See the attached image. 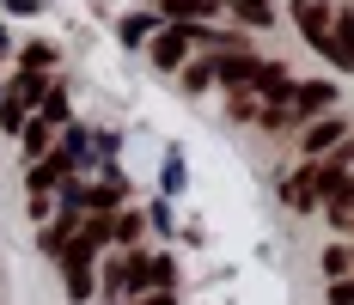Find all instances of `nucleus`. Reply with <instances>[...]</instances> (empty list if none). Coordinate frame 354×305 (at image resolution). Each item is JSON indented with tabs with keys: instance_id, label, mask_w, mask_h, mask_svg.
<instances>
[{
	"instance_id": "4",
	"label": "nucleus",
	"mask_w": 354,
	"mask_h": 305,
	"mask_svg": "<svg viewBox=\"0 0 354 305\" xmlns=\"http://www.w3.org/2000/svg\"><path fill=\"white\" fill-rule=\"evenodd\" d=\"M189 43H196V37H189V25H177V31H165L159 43H153V62H159V68H177Z\"/></svg>"
},
{
	"instance_id": "11",
	"label": "nucleus",
	"mask_w": 354,
	"mask_h": 305,
	"mask_svg": "<svg viewBox=\"0 0 354 305\" xmlns=\"http://www.w3.org/2000/svg\"><path fill=\"white\" fill-rule=\"evenodd\" d=\"M232 6H239V12H245L250 25H269V0H232Z\"/></svg>"
},
{
	"instance_id": "8",
	"label": "nucleus",
	"mask_w": 354,
	"mask_h": 305,
	"mask_svg": "<svg viewBox=\"0 0 354 305\" xmlns=\"http://www.w3.org/2000/svg\"><path fill=\"white\" fill-rule=\"evenodd\" d=\"M141 226H147V214H116V220H110V238L135 244V238H141Z\"/></svg>"
},
{
	"instance_id": "9",
	"label": "nucleus",
	"mask_w": 354,
	"mask_h": 305,
	"mask_svg": "<svg viewBox=\"0 0 354 305\" xmlns=\"http://www.w3.org/2000/svg\"><path fill=\"white\" fill-rule=\"evenodd\" d=\"M324 269H330V281H348V238L324 250Z\"/></svg>"
},
{
	"instance_id": "10",
	"label": "nucleus",
	"mask_w": 354,
	"mask_h": 305,
	"mask_svg": "<svg viewBox=\"0 0 354 305\" xmlns=\"http://www.w3.org/2000/svg\"><path fill=\"white\" fill-rule=\"evenodd\" d=\"M165 12L171 19H202V12H214V0H165Z\"/></svg>"
},
{
	"instance_id": "5",
	"label": "nucleus",
	"mask_w": 354,
	"mask_h": 305,
	"mask_svg": "<svg viewBox=\"0 0 354 305\" xmlns=\"http://www.w3.org/2000/svg\"><path fill=\"white\" fill-rule=\"evenodd\" d=\"M324 104H330V86H299V92H293V110H287V129H293V122H306V116L324 110Z\"/></svg>"
},
{
	"instance_id": "1",
	"label": "nucleus",
	"mask_w": 354,
	"mask_h": 305,
	"mask_svg": "<svg viewBox=\"0 0 354 305\" xmlns=\"http://www.w3.org/2000/svg\"><path fill=\"white\" fill-rule=\"evenodd\" d=\"M165 281H171V257H141V250H135V257L122 263V293H129V287L147 293V287H165Z\"/></svg>"
},
{
	"instance_id": "7",
	"label": "nucleus",
	"mask_w": 354,
	"mask_h": 305,
	"mask_svg": "<svg viewBox=\"0 0 354 305\" xmlns=\"http://www.w3.org/2000/svg\"><path fill=\"white\" fill-rule=\"evenodd\" d=\"M62 177H68V153H62V159H43V165L31 171V196H43V190L62 183Z\"/></svg>"
},
{
	"instance_id": "12",
	"label": "nucleus",
	"mask_w": 354,
	"mask_h": 305,
	"mask_svg": "<svg viewBox=\"0 0 354 305\" xmlns=\"http://www.w3.org/2000/svg\"><path fill=\"white\" fill-rule=\"evenodd\" d=\"M354 299V287H348V281H330V305H348Z\"/></svg>"
},
{
	"instance_id": "6",
	"label": "nucleus",
	"mask_w": 354,
	"mask_h": 305,
	"mask_svg": "<svg viewBox=\"0 0 354 305\" xmlns=\"http://www.w3.org/2000/svg\"><path fill=\"white\" fill-rule=\"evenodd\" d=\"M324 220H330V232L336 238H348V190H330V196H324Z\"/></svg>"
},
{
	"instance_id": "13",
	"label": "nucleus",
	"mask_w": 354,
	"mask_h": 305,
	"mask_svg": "<svg viewBox=\"0 0 354 305\" xmlns=\"http://www.w3.org/2000/svg\"><path fill=\"white\" fill-rule=\"evenodd\" d=\"M147 305H171V299H165V293H159V299H147Z\"/></svg>"
},
{
	"instance_id": "3",
	"label": "nucleus",
	"mask_w": 354,
	"mask_h": 305,
	"mask_svg": "<svg viewBox=\"0 0 354 305\" xmlns=\"http://www.w3.org/2000/svg\"><path fill=\"white\" fill-rule=\"evenodd\" d=\"M281 196H287V202H293V207H312V202H318V165L293 171V177H287V183H281Z\"/></svg>"
},
{
	"instance_id": "2",
	"label": "nucleus",
	"mask_w": 354,
	"mask_h": 305,
	"mask_svg": "<svg viewBox=\"0 0 354 305\" xmlns=\"http://www.w3.org/2000/svg\"><path fill=\"white\" fill-rule=\"evenodd\" d=\"M342 140H348V122H342V116H324V122H312V129H306V140H299V147L318 159V153H336Z\"/></svg>"
}]
</instances>
